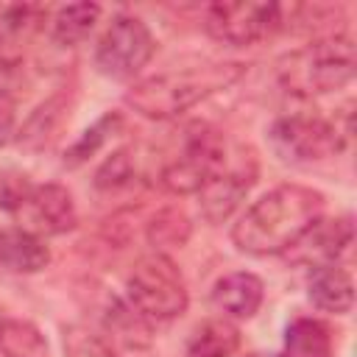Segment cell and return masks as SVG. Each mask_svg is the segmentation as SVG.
<instances>
[{
	"label": "cell",
	"mask_w": 357,
	"mask_h": 357,
	"mask_svg": "<svg viewBox=\"0 0 357 357\" xmlns=\"http://www.w3.org/2000/svg\"><path fill=\"white\" fill-rule=\"evenodd\" d=\"M240 349V329L231 318H206L187 340V357H231Z\"/></svg>",
	"instance_id": "obj_16"
},
{
	"label": "cell",
	"mask_w": 357,
	"mask_h": 357,
	"mask_svg": "<svg viewBox=\"0 0 357 357\" xmlns=\"http://www.w3.org/2000/svg\"><path fill=\"white\" fill-rule=\"evenodd\" d=\"M120 126H123V114H120V112H106L103 117H98V120L67 148L64 165H67V167H78V165L89 162V159L120 131Z\"/></svg>",
	"instance_id": "obj_18"
},
{
	"label": "cell",
	"mask_w": 357,
	"mask_h": 357,
	"mask_svg": "<svg viewBox=\"0 0 357 357\" xmlns=\"http://www.w3.org/2000/svg\"><path fill=\"white\" fill-rule=\"evenodd\" d=\"M14 137V106L8 98L0 95V145H6Z\"/></svg>",
	"instance_id": "obj_26"
},
{
	"label": "cell",
	"mask_w": 357,
	"mask_h": 357,
	"mask_svg": "<svg viewBox=\"0 0 357 357\" xmlns=\"http://www.w3.org/2000/svg\"><path fill=\"white\" fill-rule=\"evenodd\" d=\"M307 296H310V301L318 310L343 315L354 304V282H351V273L343 265H337V262L335 265L315 268L310 273V282H307Z\"/></svg>",
	"instance_id": "obj_14"
},
{
	"label": "cell",
	"mask_w": 357,
	"mask_h": 357,
	"mask_svg": "<svg viewBox=\"0 0 357 357\" xmlns=\"http://www.w3.org/2000/svg\"><path fill=\"white\" fill-rule=\"evenodd\" d=\"M243 73L245 64L240 61H204L181 70L173 67L137 81L126 92V106H131L142 117L167 120L192 109L204 98L231 86Z\"/></svg>",
	"instance_id": "obj_2"
},
{
	"label": "cell",
	"mask_w": 357,
	"mask_h": 357,
	"mask_svg": "<svg viewBox=\"0 0 357 357\" xmlns=\"http://www.w3.org/2000/svg\"><path fill=\"white\" fill-rule=\"evenodd\" d=\"M20 215L25 218L22 229H28V231H33L39 237H45V234H67L78 223V209H75V201H73L70 190L56 184V181L36 184L31 198L20 209Z\"/></svg>",
	"instance_id": "obj_10"
},
{
	"label": "cell",
	"mask_w": 357,
	"mask_h": 357,
	"mask_svg": "<svg viewBox=\"0 0 357 357\" xmlns=\"http://www.w3.org/2000/svg\"><path fill=\"white\" fill-rule=\"evenodd\" d=\"M134 151L131 148H117L112 156H106V162L98 167L95 173V187L98 190H117L126 187L134 178Z\"/></svg>",
	"instance_id": "obj_24"
},
{
	"label": "cell",
	"mask_w": 357,
	"mask_h": 357,
	"mask_svg": "<svg viewBox=\"0 0 357 357\" xmlns=\"http://www.w3.org/2000/svg\"><path fill=\"white\" fill-rule=\"evenodd\" d=\"M354 240V223L351 215H340V218H318L312 220L282 254L290 265L296 268H324V265H335L346 248Z\"/></svg>",
	"instance_id": "obj_9"
},
{
	"label": "cell",
	"mask_w": 357,
	"mask_h": 357,
	"mask_svg": "<svg viewBox=\"0 0 357 357\" xmlns=\"http://www.w3.org/2000/svg\"><path fill=\"white\" fill-rule=\"evenodd\" d=\"M100 17V6L98 3H70V6H61L50 22V36L56 45L61 47H70V45H78L89 36V31L95 28Z\"/></svg>",
	"instance_id": "obj_17"
},
{
	"label": "cell",
	"mask_w": 357,
	"mask_h": 357,
	"mask_svg": "<svg viewBox=\"0 0 357 357\" xmlns=\"http://www.w3.org/2000/svg\"><path fill=\"white\" fill-rule=\"evenodd\" d=\"M148 318L139 315L131 304H114V310H109V329L112 335L123 337L128 346H145L148 343Z\"/></svg>",
	"instance_id": "obj_23"
},
{
	"label": "cell",
	"mask_w": 357,
	"mask_h": 357,
	"mask_svg": "<svg viewBox=\"0 0 357 357\" xmlns=\"http://www.w3.org/2000/svg\"><path fill=\"white\" fill-rule=\"evenodd\" d=\"M156 39L134 14H117L95 45V67L114 81H128L153 59Z\"/></svg>",
	"instance_id": "obj_7"
},
{
	"label": "cell",
	"mask_w": 357,
	"mask_h": 357,
	"mask_svg": "<svg viewBox=\"0 0 357 357\" xmlns=\"http://www.w3.org/2000/svg\"><path fill=\"white\" fill-rule=\"evenodd\" d=\"M265 298V284L251 271H231L220 276L212 287V304L226 315L237 321H248L257 315Z\"/></svg>",
	"instance_id": "obj_12"
},
{
	"label": "cell",
	"mask_w": 357,
	"mask_h": 357,
	"mask_svg": "<svg viewBox=\"0 0 357 357\" xmlns=\"http://www.w3.org/2000/svg\"><path fill=\"white\" fill-rule=\"evenodd\" d=\"M47 265H50V248L45 237L22 226L0 229V268L11 273H39Z\"/></svg>",
	"instance_id": "obj_13"
},
{
	"label": "cell",
	"mask_w": 357,
	"mask_h": 357,
	"mask_svg": "<svg viewBox=\"0 0 357 357\" xmlns=\"http://www.w3.org/2000/svg\"><path fill=\"white\" fill-rule=\"evenodd\" d=\"M0 349L8 357H47V343L28 321H8L0 337Z\"/></svg>",
	"instance_id": "obj_22"
},
{
	"label": "cell",
	"mask_w": 357,
	"mask_h": 357,
	"mask_svg": "<svg viewBox=\"0 0 357 357\" xmlns=\"http://www.w3.org/2000/svg\"><path fill=\"white\" fill-rule=\"evenodd\" d=\"M33 181L28 173L17 167H0V212H20L33 192Z\"/></svg>",
	"instance_id": "obj_25"
},
{
	"label": "cell",
	"mask_w": 357,
	"mask_h": 357,
	"mask_svg": "<svg viewBox=\"0 0 357 357\" xmlns=\"http://www.w3.org/2000/svg\"><path fill=\"white\" fill-rule=\"evenodd\" d=\"M64 112H67L64 95H53L50 100H45V103L25 120V126L20 128V134H17L20 145H25V148H42V145L53 137V131L59 128Z\"/></svg>",
	"instance_id": "obj_20"
},
{
	"label": "cell",
	"mask_w": 357,
	"mask_h": 357,
	"mask_svg": "<svg viewBox=\"0 0 357 357\" xmlns=\"http://www.w3.org/2000/svg\"><path fill=\"white\" fill-rule=\"evenodd\" d=\"M324 192L307 184H279L259 195L231 226V243L251 257L282 254L312 220L324 215Z\"/></svg>",
	"instance_id": "obj_1"
},
{
	"label": "cell",
	"mask_w": 357,
	"mask_h": 357,
	"mask_svg": "<svg viewBox=\"0 0 357 357\" xmlns=\"http://www.w3.org/2000/svg\"><path fill=\"white\" fill-rule=\"evenodd\" d=\"M349 131L321 114H284L271 126L273 151L290 165L324 162L346 148Z\"/></svg>",
	"instance_id": "obj_5"
},
{
	"label": "cell",
	"mask_w": 357,
	"mask_h": 357,
	"mask_svg": "<svg viewBox=\"0 0 357 357\" xmlns=\"http://www.w3.org/2000/svg\"><path fill=\"white\" fill-rule=\"evenodd\" d=\"M282 6L265 0H231L212 3L204 14V28L212 39L229 47H248L268 39L282 28Z\"/></svg>",
	"instance_id": "obj_8"
},
{
	"label": "cell",
	"mask_w": 357,
	"mask_h": 357,
	"mask_svg": "<svg viewBox=\"0 0 357 357\" xmlns=\"http://www.w3.org/2000/svg\"><path fill=\"white\" fill-rule=\"evenodd\" d=\"M354 67H357L354 42L343 33H332L312 39L310 45L282 56L276 75L290 95L312 98L343 89L354 78Z\"/></svg>",
	"instance_id": "obj_3"
},
{
	"label": "cell",
	"mask_w": 357,
	"mask_h": 357,
	"mask_svg": "<svg viewBox=\"0 0 357 357\" xmlns=\"http://www.w3.org/2000/svg\"><path fill=\"white\" fill-rule=\"evenodd\" d=\"M126 296L128 304L148 321H173L190 304L187 282L165 251L145 254L134 262L126 279Z\"/></svg>",
	"instance_id": "obj_4"
},
{
	"label": "cell",
	"mask_w": 357,
	"mask_h": 357,
	"mask_svg": "<svg viewBox=\"0 0 357 357\" xmlns=\"http://www.w3.org/2000/svg\"><path fill=\"white\" fill-rule=\"evenodd\" d=\"M190 231H192V223L190 218L176 209V206H167L162 212L153 215V220L148 223V243L162 251V248H181L187 240H190Z\"/></svg>",
	"instance_id": "obj_21"
},
{
	"label": "cell",
	"mask_w": 357,
	"mask_h": 357,
	"mask_svg": "<svg viewBox=\"0 0 357 357\" xmlns=\"http://www.w3.org/2000/svg\"><path fill=\"white\" fill-rule=\"evenodd\" d=\"M6 324H8V318L3 315V310H0V337H3V329H6Z\"/></svg>",
	"instance_id": "obj_27"
},
{
	"label": "cell",
	"mask_w": 357,
	"mask_h": 357,
	"mask_svg": "<svg viewBox=\"0 0 357 357\" xmlns=\"http://www.w3.org/2000/svg\"><path fill=\"white\" fill-rule=\"evenodd\" d=\"M245 357H259V354H245Z\"/></svg>",
	"instance_id": "obj_28"
},
{
	"label": "cell",
	"mask_w": 357,
	"mask_h": 357,
	"mask_svg": "<svg viewBox=\"0 0 357 357\" xmlns=\"http://www.w3.org/2000/svg\"><path fill=\"white\" fill-rule=\"evenodd\" d=\"M276 357H335V332L321 318H293Z\"/></svg>",
	"instance_id": "obj_15"
},
{
	"label": "cell",
	"mask_w": 357,
	"mask_h": 357,
	"mask_svg": "<svg viewBox=\"0 0 357 357\" xmlns=\"http://www.w3.org/2000/svg\"><path fill=\"white\" fill-rule=\"evenodd\" d=\"M257 181V167L254 159L245 165L240 162L231 170H220L201 192H198V206H201V218L209 223H223L231 218V212L240 206V201L248 195L251 184Z\"/></svg>",
	"instance_id": "obj_11"
},
{
	"label": "cell",
	"mask_w": 357,
	"mask_h": 357,
	"mask_svg": "<svg viewBox=\"0 0 357 357\" xmlns=\"http://www.w3.org/2000/svg\"><path fill=\"white\" fill-rule=\"evenodd\" d=\"M45 20L42 6H0V50H14L20 47Z\"/></svg>",
	"instance_id": "obj_19"
},
{
	"label": "cell",
	"mask_w": 357,
	"mask_h": 357,
	"mask_svg": "<svg viewBox=\"0 0 357 357\" xmlns=\"http://www.w3.org/2000/svg\"><path fill=\"white\" fill-rule=\"evenodd\" d=\"M223 167H226V142L220 131L209 126H198L184 139L181 153L162 167L159 184L173 195H198Z\"/></svg>",
	"instance_id": "obj_6"
}]
</instances>
